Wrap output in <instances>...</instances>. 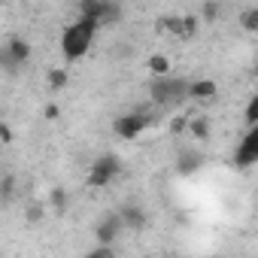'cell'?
<instances>
[{"mask_svg":"<svg viewBox=\"0 0 258 258\" xmlns=\"http://www.w3.org/2000/svg\"><path fill=\"white\" fill-rule=\"evenodd\" d=\"M97 28H100V25L91 22V19H76L73 25H67L64 34H61V52H64V58H67V61L82 58V55L91 49Z\"/></svg>","mask_w":258,"mask_h":258,"instance_id":"1","label":"cell"},{"mask_svg":"<svg viewBox=\"0 0 258 258\" xmlns=\"http://www.w3.org/2000/svg\"><path fill=\"white\" fill-rule=\"evenodd\" d=\"M149 97H152V106L158 109H170V106H179L185 97H188V79H179V76H155L149 85Z\"/></svg>","mask_w":258,"mask_h":258,"instance_id":"2","label":"cell"},{"mask_svg":"<svg viewBox=\"0 0 258 258\" xmlns=\"http://www.w3.org/2000/svg\"><path fill=\"white\" fill-rule=\"evenodd\" d=\"M118 170H121L118 155H100V158H94L91 167H88V185H91V188H103V185H109V182L118 176Z\"/></svg>","mask_w":258,"mask_h":258,"instance_id":"3","label":"cell"},{"mask_svg":"<svg viewBox=\"0 0 258 258\" xmlns=\"http://www.w3.org/2000/svg\"><path fill=\"white\" fill-rule=\"evenodd\" d=\"M155 31L158 34H170L176 40H195L198 34V19L195 16H164L155 22Z\"/></svg>","mask_w":258,"mask_h":258,"instance_id":"4","label":"cell"},{"mask_svg":"<svg viewBox=\"0 0 258 258\" xmlns=\"http://www.w3.org/2000/svg\"><path fill=\"white\" fill-rule=\"evenodd\" d=\"M152 124V115H143V112H124V115H118L115 121H112V131H115V137H121V140H137L146 127Z\"/></svg>","mask_w":258,"mask_h":258,"instance_id":"5","label":"cell"},{"mask_svg":"<svg viewBox=\"0 0 258 258\" xmlns=\"http://www.w3.org/2000/svg\"><path fill=\"white\" fill-rule=\"evenodd\" d=\"M258 161V127L255 124H249V131H246V137H243V143L237 146V152H234V164L237 167H252Z\"/></svg>","mask_w":258,"mask_h":258,"instance_id":"6","label":"cell"},{"mask_svg":"<svg viewBox=\"0 0 258 258\" xmlns=\"http://www.w3.org/2000/svg\"><path fill=\"white\" fill-rule=\"evenodd\" d=\"M121 231H124V225H121L118 213H109V216H103V219L94 225V240H97V243H115Z\"/></svg>","mask_w":258,"mask_h":258,"instance_id":"7","label":"cell"},{"mask_svg":"<svg viewBox=\"0 0 258 258\" xmlns=\"http://www.w3.org/2000/svg\"><path fill=\"white\" fill-rule=\"evenodd\" d=\"M118 213V219H121V225L127 228V231H143L146 225H149V216H146V210L143 207H137V204H124L121 210H115Z\"/></svg>","mask_w":258,"mask_h":258,"instance_id":"8","label":"cell"},{"mask_svg":"<svg viewBox=\"0 0 258 258\" xmlns=\"http://www.w3.org/2000/svg\"><path fill=\"white\" fill-rule=\"evenodd\" d=\"M216 94H219V85L213 79H195V82H188V97L191 100H213Z\"/></svg>","mask_w":258,"mask_h":258,"instance_id":"9","label":"cell"},{"mask_svg":"<svg viewBox=\"0 0 258 258\" xmlns=\"http://www.w3.org/2000/svg\"><path fill=\"white\" fill-rule=\"evenodd\" d=\"M210 118L207 115H188V127H185V134H191L195 140H210Z\"/></svg>","mask_w":258,"mask_h":258,"instance_id":"10","label":"cell"},{"mask_svg":"<svg viewBox=\"0 0 258 258\" xmlns=\"http://www.w3.org/2000/svg\"><path fill=\"white\" fill-rule=\"evenodd\" d=\"M7 49H10V55H13L19 64H28V61H31V43H28L25 37H10V40H7Z\"/></svg>","mask_w":258,"mask_h":258,"instance_id":"11","label":"cell"},{"mask_svg":"<svg viewBox=\"0 0 258 258\" xmlns=\"http://www.w3.org/2000/svg\"><path fill=\"white\" fill-rule=\"evenodd\" d=\"M79 19H91V22H103V0H79Z\"/></svg>","mask_w":258,"mask_h":258,"instance_id":"12","label":"cell"},{"mask_svg":"<svg viewBox=\"0 0 258 258\" xmlns=\"http://www.w3.org/2000/svg\"><path fill=\"white\" fill-rule=\"evenodd\" d=\"M49 207H52L58 216H64V213H67V207H70V195H67V188H64V185H55V188L49 191Z\"/></svg>","mask_w":258,"mask_h":258,"instance_id":"13","label":"cell"},{"mask_svg":"<svg viewBox=\"0 0 258 258\" xmlns=\"http://www.w3.org/2000/svg\"><path fill=\"white\" fill-rule=\"evenodd\" d=\"M201 164H204V161H201V155H198V152H182V155H179L176 170H179L182 176H191V173H198V170H201Z\"/></svg>","mask_w":258,"mask_h":258,"instance_id":"14","label":"cell"},{"mask_svg":"<svg viewBox=\"0 0 258 258\" xmlns=\"http://www.w3.org/2000/svg\"><path fill=\"white\" fill-rule=\"evenodd\" d=\"M46 82H49V91H64L67 88V82H70V73L64 70V67H55V70H49V76H46Z\"/></svg>","mask_w":258,"mask_h":258,"instance_id":"15","label":"cell"},{"mask_svg":"<svg viewBox=\"0 0 258 258\" xmlns=\"http://www.w3.org/2000/svg\"><path fill=\"white\" fill-rule=\"evenodd\" d=\"M146 67H149L152 76H167V73H170V58H167V55H149Z\"/></svg>","mask_w":258,"mask_h":258,"instance_id":"16","label":"cell"},{"mask_svg":"<svg viewBox=\"0 0 258 258\" xmlns=\"http://www.w3.org/2000/svg\"><path fill=\"white\" fill-rule=\"evenodd\" d=\"M240 25H243V31L246 34H258V10H243L240 13Z\"/></svg>","mask_w":258,"mask_h":258,"instance_id":"17","label":"cell"},{"mask_svg":"<svg viewBox=\"0 0 258 258\" xmlns=\"http://www.w3.org/2000/svg\"><path fill=\"white\" fill-rule=\"evenodd\" d=\"M43 216H46V207H43L40 201H31V204L25 207V219H28L31 225H37V222H43Z\"/></svg>","mask_w":258,"mask_h":258,"instance_id":"18","label":"cell"},{"mask_svg":"<svg viewBox=\"0 0 258 258\" xmlns=\"http://www.w3.org/2000/svg\"><path fill=\"white\" fill-rule=\"evenodd\" d=\"M185 127H188V112H176V115L170 118V134H173V137H182Z\"/></svg>","mask_w":258,"mask_h":258,"instance_id":"19","label":"cell"},{"mask_svg":"<svg viewBox=\"0 0 258 258\" xmlns=\"http://www.w3.org/2000/svg\"><path fill=\"white\" fill-rule=\"evenodd\" d=\"M118 19H121V7L112 4V0H103V22H100V25H106V22H118Z\"/></svg>","mask_w":258,"mask_h":258,"instance_id":"20","label":"cell"},{"mask_svg":"<svg viewBox=\"0 0 258 258\" xmlns=\"http://www.w3.org/2000/svg\"><path fill=\"white\" fill-rule=\"evenodd\" d=\"M115 255V243H97L94 249H88V258H112Z\"/></svg>","mask_w":258,"mask_h":258,"instance_id":"21","label":"cell"},{"mask_svg":"<svg viewBox=\"0 0 258 258\" xmlns=\"http://www.w3.org/2000/svg\"><path fill=\"white\" fill-rule=\"evenodd\" d=\"M219 13H222V4H219V0H207V4L201 7V16H204L207 22H216Z\"/></svg>","mask_w":258,"mask_h":258,"instance_id":"22","label":"cell"},{"mask_svg":"<svg viewBox=\"0 0 258 258\" xmlns=\"http://www.w3.org/2000/svg\"><path fill=\"white\" fill-rule=\"evenodd\" d=\"M13 185H16L13 176H4V179H0V201H13Z\"/></svg>","mask_w":258,"mask_h":258,"instance_id":"23","label":"cell"},{"mask_svg":"<svg viewBox=\"0 0 258 258\" xmlns=\"http://www.w3.org/2000/svg\"><path fill=\"white\" fill-rule=\"evenodd\" d=\"M258 121V97H249L246 103V124H255Z\"/></svg>","mask_w":258,"mask_h":258,"instance_id":"24","label":"cell"},{"mask_svg":"<svg viewBox=\"0 0 258 258\" xmlns=\"http://www.w3.org/2000/svg\"><path fill=\"white\" fill-rule=\"evenodd\" d=\"M0 143H13V127L7 121H0Z\"/></svg>","mask_w":258,"mask_h":258,"instance_id":"25","label":"cell"},{"mask_svg":"<svg viewBox=\"0 0 258 258\" xmlns=\"http://www.w3.org/2000/svg\"><path fill=\"white\" fill-rule=\"evenodd\" d=\"M58 115H61V109H58V103H49V106H46V118H49V121H55Z\"/></svg>","mask_w":258,"mask_h":258,"instance_id":"26","label":"cell"}]
</instances>
